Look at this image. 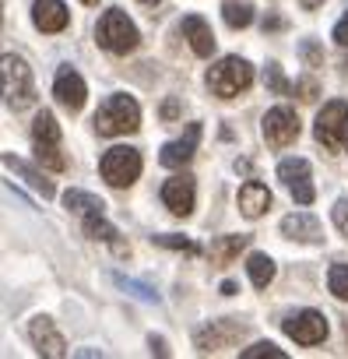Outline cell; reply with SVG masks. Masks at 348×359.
<instances>
[{"label":"cell","mask_w":348,"mask_h":359,"mask_svg":"<svg viewBox=\"0 0 348 359\" xmlns=\"http://www.w3.org/2000/svg\"><path fill=\"white\" fill-rule=\"evenodd\" d=\"M197 141H201V123H190L187 127V134L180 137V141H169L165 148H162V165H169V169H180V165H187L190 158H194V151H197Z\"/></svg>","instance_id":"cell-13"},{"label":"cell","mask_w":348,"mask_h":359,"mask_svg":"<svg viewBox=\"0 0 348 359\" xmlns=\"http://www.w3.org/2000/svg\"><path fill=\"white\" fill-rule=\"evenodd\" d=\"M246 271H250V282H253L257 289H267L271 278H274V261H271L267 254H250V257H246Z\"/></svg>","instance_id":"cell-22"},{"label":"cell","mask_w":348,"mask_h":359,"mask_svg":"<svg viewBox=\"0 0 348 359\" xmlns=\"http://www.w3.org/2000/svg\"><path fill=\"white\" fill-rule=\"evenodd\" d=\"M155 243H158V247H169V250H183V254H190V257H197V254H201V247H197L194 240L176 236V233H169V236H155Z\"/></svg>","instance_id":"cell-27"},{"label":"cell","mask_w":348,"mask_h":359,"mask_svg":"<svg viewBox=\"0 0 348 359\" xmlns=\"http://www.w3.org/2000/svg\"><path fill=\"white\" fill-rule=\"evenodd\" d=\"M116 285L130 289L134 296H141V299H148V303H158V292H155V289H148V285H141V282H130V278H116Z\"/></svg>","instance_id":"cell-31"},{"label":"cell","mask_w":348,"mask_h":359,"mask_svg":"<svg viewBox=\"0 0 348 359\" xmlns=\"http://www.w3.org/2000/svg\"><path fill=\"white\" fill-rule=\"evenodd\" d=\"M239 355H243V359H285V352H281L278 345H271V341H257V345L243 348Z\"/></svg>","instance_id":"cell-28"},{"label":"cell","mask_w":348,"mask_h":359,"mask_svg":"<svg viewBox=\"0 0 348 359\" xmlns=\"http://www.w3.org/2000/svg\"><path fill=\"white\" fill-rule=\"evenodd\" d=\"M253 85V67L243 57H225L208 71V88L222 99H232L239 92H246Z\"/></svg>","instance_id":"cell-4"},{"label":"cell","mask_w":348,"mask_h":359,"mask_svg":"<svg viewBox=\"0 0 348 359\" xmlns=\"http://www.w3.org/2000/svg\"><path fill=\"white\" fill-rule=\"evenodd\" d=\"M264 81H267V88H271L274 95H285V92H288V81H285V74H281V67H278V64H267Z\"/></svg>","instance_id":"cell-30"},{"label":"cell","mask_w":348,"mask_h":359,"mask_svg":"<svg viewBox=\"0 0 348 359\" xmlns=\"http://www.w3.org/2000/svg\"><path fill=\"white\" fill-rule=\"evenodd\" d=\"M281 331L299 345H320L327 338V317L320 310H299L281 320Z\"/></svg>","instance_id":"cell-7"},{"label":"cell","mask_w":348,"mask_h":359,"mask_svg":"<svg viewBox=\"0 0 348 359\" xmlns=\"http://www.w3.org/2000/svg\"><path fill=\"white\" fill-rule=\"evenodd\" d=\"M0 95H4V102L15 113H22L36 102V78H32L29 64L15 53L0 57Z\"/></svg>","instance_id":"cell-1"},{"label":"cell","mask_w":348,"mask_h":359,"mask_svg":"<svg viewBox=\"0 0 348 359\" xmlns=\"http://www.w3.org/2000/svg\"><path fill=\"white\" fill-rule=\"evenodd\" d=\"M151 352H155V355H165L169 348H165V341H162V338H151Z\"/></svg>","instance_id":"cell-37"},{"label":"cell","mask_w":348,"mask_h":359,"mask_svg":"<svg viewBox=\"0 0 348 359\" xmlns=\"http://www.w3.org/2000/svg\"><path fill=\"white\" fill-rule=\"evenodd\" d=\"M334 226H337V233L341 236H348V201H334Z\"/></svg>","instance_id":"cell-33"},{"label":"cell","mask_w":348,"mask_h":359,"mask_svg":"<svg viewBox=\"0 0 348 359\" xmlns=\"http://www.w3.org/2000/svg\"><path fill=\"white\" fill-rule=\"evenodd\" d=\"M222 18L229 29H246L253 22V8L246 4V0H229V4L222 8Z\"/></svg>","instance_id":"cell-24"},{"label":"cell","mask_w":348,"mask_h":359,"mask_svg":"<svg viewBox=\"0 0 348 359\" xmlns=\"http://www.w3.org/2000/svg\"><path fill=\"white\" fill-rule=\"evenodd\" d=\"M344 71H348V60H344Z\"/></svg>","instance_id":"cell-41"},{"label":"cell","mask_w":348,"mask_h":359,"mask_svg":"<svg viewBox=\"0 0 348 359\" xmlns=\"http://www.w3.org/2000/svg\"><path fill=\"white\" fill-rule=\"evenodd\" d=\"M327 285L337 299H348V264H330L327 271Z\"/></svg>","instance_id":"cell-26"},{"label":"cell","mask_w":348,"mask_h":359,"mask_svg":"<svg viewBox=\"0 0 348 359\" xmlns=\"http://www.w3.org/2000/svg\"><path fill=\"white\" fill-rule=\"evenodd\" d=\"M299 57H302V60H306L309 67H320V64H323V53H320V46H316L313 39L299 46Z\"/></svg>","instance_id":"cell-32"},{"label":"cell","mask_w":348,"mask_h":359,"mask_svg":"<svg viewBox=\"0 0 348 359\" xmlns=\"http://www.w3.org/2000/svg\"><path fill=\"white\" fill-rule=\"evenodd\" d=\"M299 92H302L299 99H306V102H309V99H316V85H313V81H299Z\"/></svg>","instance_id":"cell-36"},{"label":"cell","mask_w":348,"mask_h":359,"mask_svg":"<svg viewBox=\"0 0 348 359\" xmlns=\"http://www.w3.org/2000/svg\"><path fill=\"white\" fill-rule=\"evenodd\" d=\"M281 233H285L288 240H299V243H320V240H323L320 222H316V215H309V212L285 215V219H281Z\"/></svg>","instance_id":"cell-15"},{"label":"cell","mask_w":348,"mask_h":359,"mask_svg":"<svg viewBox=\"0 0 348 359\" xmlns=\"http://www.w3.org/2000/svg\"><path fill=\"white\" fill-rule=\"evenodd\" d=\"M172 116H180V102H176V99H169V102L162 106V120H172Z\"/></svg>","instance_id":"cell-35"},{"label":"cell","mask_w":348,"mask_h":359,"mask_svg":"<svg viewBox=\"0 0 348 359\" xmlns=\"http://www.w3.org/2000/svg\"><path fill=\"white\" fill-rule=\"evenodd\" d=\"M137 127H141V106H137L134 95L116 92V95H109V99L102 102V109L95 113V130H99L102 137L134 134Z\"/></svg>","instance_id":"cell-2"},{"label":"cell","mask_w":348,"mask_h":359,"mask_svg":"<svg viewBox=\"0 0 348 359\" xmlns=\"http://www.w3.org/2000/svg\"><path fill=\"white\" fill-rule=\"evenodd\" d=\"M0 165L15 169V172H18V176L25 180V184H29V187H36V191H39V194H43L46 201H50V198H57V187L50 184V180H46V176H43V172H39L36 165H29L25 158H18V155H4V158H0Z\"/></svg>","instance_id":"cell-17"},{"label":"cell","mask_w":348,"mask_h":359,"mask_svg":"<svg viewBox=\"0 0 348 359\" xmlns=\"http://www.w3.org/2000/svg\"><path fill=\"white\" fill-rule=\"evenodd\" d=\"M32 141H36V144H57V141H60V123L53 120L50 109H43V113L36 116V123H32Z\"/></svg>","instance_id":"cell-23"},{"label":"cell","mask_w":348,"mask_h":359,"mask_svg":"<svg viewBox=\"0 0 348 359\" xmlns=\"http://www.w3.org/2000/svg\"><path fill=\"white\" fill-rule=\"evenodd\" d=\"M278 180L292 191L295 205H313L316 191H313V184H309V162H306V158H281V162H278Z\"/></svg>","instance_id":"cell-8"},{"label":"cell","mask_w":348,"mask_h":359,"mask_svg":"<svg viewBox=\"0 0 348 359\" xmlns=\"http://www.w3.org/2000/svg\"><path fill=\"white\" fill-rule=\"evenodd\" d=\"M344 334H348V324H344Z\"/></svg>","instance_id":"cell-42"},{"label":"cell","mask_w":348,"mask_h":359,"mask_svg":"<svg viewBox=\"0 0 348 359\" xmlns=\"http://www.w3.org/2000/svg\"><path fill=\"white\" fill-rule=\"evenodd\" d=\"M36 158H39L46 169H53V172L64 169V155L57 151V144H36Z\"/></svg>","instance_id":"cell-29"},{"label":"cell","mask_w":348,"mask_h":359,"mask_svg":"<svg viewBox=\"0 0 348 359\" xmlns=\"http://www.w3.org/2000/svg\"><path fill=\"white\" fill-rule=\"evenodd\" d=\"M344 130H348V102H344V99H330V102L316 113L313 134H316V141H320L323 148H337V144L344 141Z\"/></svg>","instance_id":"cell-6"},{"label":"cell","mask_w":348,"mask_h":359,"mask_svg":"<svg viewBox=\"0 0 348 359\" xmlns=\"http://www.w3.org/2000/svg\"><path fill=\"white\" fill-rule=\"evenodd\" d=\"M264 137H267L271 148L292 144V141L299 137V116H295V109H292V106H274V109H267V116H264Z\"/></svg>","instance_id":"cell-9"},{"label":"cell","mask_w":348,"mask_h":359,"mask_svg":"<svg viewBox=\"0 0 348 359\" xmlns=\"http://www.w3.org/2000/svg\"><path fill=\"white\" fill-rule=\"evenodd\" d=\"M29 338H32L39 355H50V359L64 355V334L57 331V324L50 317H32L29 320Z\"/></svg>","instance_id":"cell-12"},{"label":"cell","mask_w":348,"mask_h":359,"mask_svg":"<svg viewBox=\"0 0 348 359\" xmlns=\"http://www.w3.org/2000/svg\"><path fill=\"white\" fill-rule=\"evenodd\" d=\"M194 194H197L194 176H172V180L162 184V201L172 215H190L194 212Z\"/></svg>","instance_id":"cell-11"},{"label":"cell","mask_w":348,"mask_h":359,"mask_svg":"<svg viewBox=\"0 0 348 359\" xmlns=\"http://www.w3.org/2000/svg\"><path fill=\"white\" fill-rule=\"evenodd\" d=\"M239 208H243L246 219H260L271 208V191L264 184H257V180H250V184H243V191H239Z\"/></svg>","instance_id":"cell-18"},{"label":"cell","mask_w":348,"mask_h":359,"mask_svg":"<svg viewBox=\"0 0 348 359\" xmlns=\"http://www.w3.org/2000/svg\"><path fill=\"white\" fill-rule=\"evenodd\" d=\"M32 22H36L39 32H64L71 15H67L64 0H36L32 4Z\"/></svg>","instance_id":"cell-14"},{"label":"cell","mask_w":348,"mask_h":359,"mask_svg":"<svg viewBox=\"0 0 348 359\" xmlns=\"http://www.w3.org/2000/svg\"><path fill=\"white\" fill-rule=\"evenodd\" d=\"M95 39H99V46H102L106 53H130V50L141 43L134 22H130L120 8H109V11L99 18V25H95Z\"/></svg>","instance_id":"cell-3"},{"label":"cell","mask_w":348,"mask_h":359,"mask_svg":"<svg viewBox=\"0 0 348 359\" xmlns=\"http://www.w3.org/2000/svg\"><path fill=\"white\" fill-rule=\"evenodd\" d=\"M141 4H158V0H141Z\"/></svg>","instance_id":"cell-39"},{"label":"cell","mask_w":348,"mask_h":359,"mask_svg":"<svg viewBox=\"0 0 348 359\" xmlns=\"http://www.w3.org/2000/svg\"><path fill=\"white\" fill-rule=\"evenodd\" d=\"M141 151L137 148H130V144H116V148H109L106 155H102V162H99V172H102V180L109 187H130L134 180L141 176Z\"/></svg>","instance_id":"cell-5"},{"label":"cell","mask_w":348,"mask_h":359,"mask_svg":"<svg viewBox=\"0 0 348 359\" xmlns=\"http://www.w3.org/2000/svg\"><path fill=\"white\" fill-rule=\"evenodd\" d=\"M246 243H250V236H218V240L211 243V250H208V254H211V261H215V264H229V261L246 247Z\"/></svg>","instance_id":"cell-21"},{"label":"cell","mask_w":348,"mask_h":359,"mask_svg":"<svg viewBox=\"0 0 348 359\" xmlns=\"http://www.w3.org/2000/svg\"><path fill=\"white\" fill-rule=\"evenodd\" d=\"M299 4H302V8H309V11H313V8H320V4H323V0H299Z\"/></svg>","instance_id":"cell-38"},{"label":"cell","mask_w":348,"mask_h":359,"mask_svg":"<svg viewBox=\"0 0 348 359\" xmlns=\"http://www.w3.org/2000/svg\"><path fill=\"white\" fill-rule=\"evenodd\" d=\"M85 4H99V0H85Z\"/></svg>","instance_id":"cell-40"},{"label":"cell","mask_w":348,"mask_h":359,"mask_svg":"<svg viewBox=\"0 0 348 359\" xmlns=\"http://www.w3.org/2000/svg\"><path fill=\"white\" fill-rule=\"evenodd\" d=\"M183 36H187V43H190V50L197 57H211L215 53V36H211V29H208V22L201 15H187L183 18Z\"/></svg>","instance_id":"cell-16"},{"label":"cell","mask_w":348,"mask_h":359,"mask_svg":"<svg viewBox=\"0 0 348 359\" xmlns=\"http://www.w3.org/2000/svg\"><path fill=\"white\" fill-rule=\"evenodd\" d=\"M64 208H71L74 215L88 219V215H102V198L99 194H88V191H67L64 194Z\"/></svg>","instance_id":"cell-20"},{"label":"cell","mask_w":348,"mask_h":359,"mask_svg":"<svg viewBox=\"0 0 348 359\" xmlns=\"http://www.w3.org/2000/svg\"><path fill=\"white\" fill-rule=\"evenodd\" d=\"M239 331H243V327H236V324L225 327L222 320H211L204 331H197V348H201V352H218V348H225Z\"/></svg>","instance_id":"cell-19"},{"label":"cell","mask_w":348,"mask_h":359,"mask_svg":"<svg viewBox=\"0 0 348 359\" xmlns=\"http://www.w3.org/2000/svg\"><path fill=\"white\" fill-rule=\"evenodd\" d=\"M334 43H337V46H348V11H344V18L334 25Z\"/></svg>","instance_id":"cell-34"},{"label":"cell","mask_w":348,"mask_h":359,"mask_svg":"<svg viewBox=\"0 0 348 359\" xmlns=\"http://www.w3.org/2000/svg\"><path fill=\"white\" fill-rule=\"evenodd\" d=\"M85 236H92V240H106V243H116V229H113L102 215H88V219H85Z\"/></svg>","instance_id":"cell-25"},{"label":"cell","mask_w":348,"mask_h":359,"mask_svg":"<svg viewBox=\"0 0 348 359\" xmlns=\"http://www.w3.org/2000/svg\"><path fill=\"white\" fill-rule=\"evenodd\" d=\"M53 95L67 106V109H81L85 106V99H88V88H85V78L71 67V64H64L60 71H57V78H53Z\"/></svg>","instance_id":"cell-10"}]
</instances>
